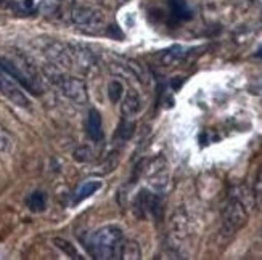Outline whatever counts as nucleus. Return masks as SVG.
I'll list each match as a JSON object with an SVG mask.
<instances>
[{"mask_svg": "<svg viewBox=\"0 0 262 260\" xmlns=\"http://www.w3.org/2000/svg\"><path fill=\"white\" fill-rule=\"evenodd\" d=\"M135 206H139L142 216H151L153 219L159 220L163 216V201L158 195L150 193V191L142 190L137 196Z\"/></svg>", "mask_w": 262, "mask_h": 260, "instance_id": "nucleus-7", "label": "nucleus"}, {"mask_svg": "<svg viewBox=\"0 0 262 260\" xmlns=\"http://www.w3.org/2000/svg\"><path fill=\"white\" fill-rule=\"evenodd\" d=\"M170 16L176 21H187L193 16V11L187 0H169Z\"/></svg>", "mask_w": 262, "mask_h": 260, "instance_id": "nucleus-10", "label": "nucleus"}, {"mask_svg": "<svg viewBox=\"0 0 262 260\" xmlns=\"http://www.w3.org/2000/svg\"><path fill=\"white\" fill-rule=\"evenodd\" d=\"M132 133H134V124H130V122H124L118 130V135L121 137V140H129Z\"/></svg>", "mask_w": 262, "mask_h": 260, "instance_id": "nucleus-21", "label": "nucleus"}, {"mask_svg": "<svg viewBox=\"0 0 262 260\" xmlns=\"http://www.w3.org/2000/svg\"><path fill=\"white\" fill-rule=\"evenodd\" d=\"M121 258H127V260L142 258V251L139 244L135 241H124L121 247Z\"/></svg>", "mask_w": 262, "mask_h": 260, "instance_id": "nucleus-14", "label": "nucleus"}, {"mask_svg": "<svg viewBox=\"0 0 262 260\" xmlns=\"http://www.w3.org/2000/svg\"><path fill=\"white\" fill-rule=\"evenodd\" d=\"M100 188H101L100 180H89V182L82 183L74 193V204H79V202H82L84 199L94 196Z\"/></svg>", "mask_w": 262, "mask_h": 260, "instance_id": "nucleus-12", "label": "nucleus"}, {"mask_svg": "<svg viewBox=\"0 0 262 260\" xmlns=\"http://www.w3.org/2000/svg\"><path fill=\"white\" fill-rule=\"evenodd\" d=\"M74 157L79 162H89L92 159V150H90L89 146H81V148H77L74 151Z\"/></svg>", "mask_w": 262, "mask_h": 260, "instance_id": "nucleus-20", "label": "nucleus"}, {"mask_svg": "<svg viewBox=\"0 0 262 260\" xmlns=\"http://www.w3.org/2000/svg\"><path fill=\"white\" fill-rule=\"evenodd\" d=\"M257 56H259V58H262V47L259 49V52H257Z\"/></svg>", "mask_w": 262, "mask_h": 260, "instance_id": "nucleus-24", "label": "nucleus"}, {"mask_svg": "<svg viewBox=\"0 0 262 260\" xmlns=\"http://www.w3.org/2000/svg\"><path fill=\"white\" fill-rule=\"evenodd\" d=\"M0 93L19 108H29L28 97L23 93V90L16 85L13 79H10V76L4 71H0Z\"/></svg>", "mask_w": 262, "mask_h": 260, "instance_id": "nucleus-6", "label": "nucleus"}, {"mask_svg": "<svg viewBox=\"0 0 262 260\" xmlns=\"http://www.w3.org/2000/svg\"><path fill=\"white\" fill-rule=\"evenodd\" d=\"M124 243L122 231L118 227H103L97 230L87 243L89 252L94 258H121V247Z\"/></svg>", "mask_w": 262, "mask_h": 260, "instance_id": "nucleus-1", "label": "nucleus"}, {"mask_svg": "<svg viewBox=\"0 0 262 260\" xmlns=\"http://www.w3.org/2000/svg\"><path fill=\"white\" fill-rule=\"evenodd\" d=\"M87 133L94 141L103 140V122H101V114L97 109H90L87 116Z\"/></svg>", "mask_w": 262, "mask_h": 260, "instance_id": "nucleus-9", "label": "nucleus"}, {"mask_svg": "<svg viewBox=\"0 0 262 260\" xmlns=\"http://www.w3.org/2000/svg\"><path fill=\"white\" fill-rule=\"evenodd\" d=\"M146 178L156 190H164L169 182V172H167V162L164 157H156L146 167Z\"/></svg>", "mask_w": 262, "mask_h": 260, "instance_id": "nucleus-8", "label": "nucleus"}, {"mask_svg": "<svg viewBox=\"0 0 262 260\" xmlns=\"http://www.w3.org/2000/svg\"><path fill=\"white\" fill-rule=\"evenodd\" d=\"M34 5H36L34 4V0H25V2H23V7H25L26 10H32Z\"/></svg>", "mask_w": 262, "mask_h": 260, "instance_id": "nucleus-22", "label": "nucleus"}, {"mask_svg": "<svg viewBox=\"0 0 262 260\" xmlns=\"http://www.w3.org/2000/svg\"><path fill=\"white\" fill-rule=\"evenodd\" d=\"M0 71L8 74L15 82H18L21 87L29 90L31 93H34V95L40 93V87L36 82V77H31L26 71H23L19 64H16L15 61H11L8 58H0Z\"/></svg>", "mask_w": 262, "mask_h": 260, "instance_id": "nucleus-5", "label": "nucleus"}, {"mask_svg": "<svg viewBox=\"0 0 262 260\" xmlns=\"http://www.w3.org/2000/svg\"><path fill=\"white\" fill-rule=\"evenodd\" d=\"M187 49L182 47V45H174V47H170L167 50H164L161 53V56H159V60H161V63L164 66H172L179 61H182L187 56Z\"/></svg>", "mask_w": 262, "mask_h": 260, "instance_id": "nucleus-11", "label": "nucleus"}, {"mask_svg": "<svg viewBox=\"0 0 262 260\" xmlns=\"http://www.w3.org/2000/svg\"><path fill=\"white\" fill-rule=\"evenodd\" d=\"M108 97L111 100V103H118L122 97V84L118 81H111L108 85Z\"/></svg>", "mask_w": 262, "mask_h": 260, "instance_id": "nucleus-18", "label": "nucleus"}, {"mask_svg": "<svg viewBox=\"0 0 262 260\" xmlns=\"http://www.w3.org/2000/svg\"><path fill=\"white\" fill-rule=\"evenodd\" d=\"M52 81L56 87L61 90V93L66 98H70L71 101H74V103H77V105L87 103V98H89L87 97V87L81 79L68 76V74L55 73L52 76Z\"/></svg>", "mask_w": 262, "mask_h": 260, "instance_id": "nucleus-3", "label": "nucleus"}, {"mask_svg": "<svg viewBox=\"0 0 262 260\" xmlns=\"http://www.w3.org/2000/svg\"><path fill=\"white\" fill-rule=\"evenodd\" d=\"M251 7H254L257 10H262V0H251Z\"/></svg>", "mask_w": 262, "mask_h": 260, "instance_id": "nucleus-23", "label": "nucleus"}, {"mask_svg": "<svg viewBox=\"0 0 262 260\" xmlns=\"http://www.w3.org/2000/svg\"><path fill=\"white\" fill-rule=\"evenodd\" d=\"M53 244L58 247V249H61L66 255H70L71 258H81V255H79V252L76 251V247L70 241H66L63 238H55Z\"/></svg>", "mask_w": 262, "mask_h": 260, "instance_id": "nucleus-16", "label": "nucleus"}, {"mask_svg": "<svg viewBox=\"0 0 262 260\" xmlns=\"http://www.w3.org/2000/svg\"><path fill=\"white\" fill-rule=\"evenodd\" d=\"M254 201H256V206L262 210V166L259 169V172L256 175V182H254Z\"/></svg>", "mask_w": 262, "mask_h": 260, "instance_id": "nucleus-19", "label": "nucleus"}, {"mask_svg": "<svg viewBox=\"0 0 262 260\" xmlns=\"http://www.w3.org/2000/svg\"><path fill=\"white\" fill-rule=\"evenodd\" d=\"M248 220V207L243 199V193H238V190L227 199L222 210V231L225 234H235L240 228L245 227Z\"/></svg>", "mask_w": 262, "mask_h": 260, "instance_id": "nucleus-2", "label": "nucleus"}, {"mask_svg": "<svg viewBox=\"0 0 262 260\" xmlns=\"http://www.w3.org/2000/svg\"><path fill=\"white\" fill-rule=\"evenodd\" d=\"M71 21L74 25L87 28V29H100L105 26L103 13L94 7L89 5H77L71 10Z\"/></svg>", "mask_w": 262, "mask_h": 260, "instance_id": "nucleus-4", "label": "nucleus"}, {"mask_svg": "<svg viewBox=\"0 0 262 260\" xmlns=\"http://www.w3.org/2000/svg\"><path fill=\"white\" fill-rule=\"evenodd\" d=\"M13 148V140H11L10 133L0 126V154H8Z\"/></svg>", "mask_w": 262, "mask_h": 260, "instance_id": "nucleus-17", "label": "nucleus"}, {"mask_svg": "<svg viewBox=\"0 0 262 260\" xmlns=\"http://www.w3.org/2000/svg\"><path fill=\"white\" fill-rule=\"evenodd\" d=\"M142 109V98L140 95L135 92V90H129L126 98H124L122 103V114L126 116H134Z\"/></svg>", "mask_w": 262, "mask_h": 260, "instance_id": "nucleus-13", "label": "nucleus"}, {"mask_svg": "<svg viewBox=\"0 0 262 260\" xmlns=\"http://www.w3.org/2000/svg\"><path fill=\"white\" fill-rule=\"evenodd\" d=\"M45 204H47V198H45L42 191H36V193H32L28 199V207L32 212H42L45 209Z\"/></svg>", "mask_w": 262, "mask_h": 260, "instance_id": "nucleus-15", "label": "nucleus"}]
</instances>
